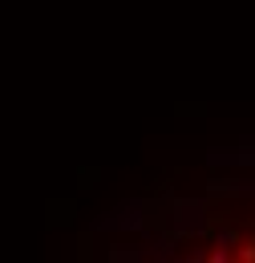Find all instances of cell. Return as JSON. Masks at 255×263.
Instances as JSON below:
<instances>
[{
    "mask_svg": "<svg viewBox=\"0 0 255 263\" xmlns=\"http://www.w3.org/2000/svg\"><path fill=\"white\" fill-rule=\"evenodd\" d=\"M174 259H255V195H211L158 239Z\"/></svg>",
    "mask_w": 255,
    "mask_h": 263,
    "instance_id": "cell-1",
    "label": "cell"
}]
</instances>
